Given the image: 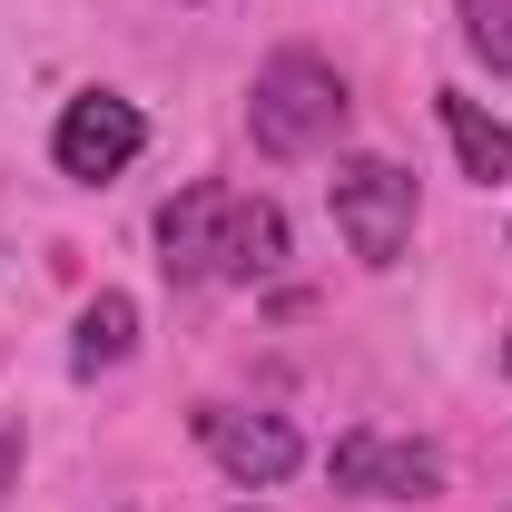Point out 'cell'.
I'll list each match as a JSON object with an SVG mask.
<instances>
[{"instance_id":"277c9868","label":"cell","mask_w":512,"mask_h":512,"mask_svg":"<svg viewBox=\"0 0 512 512\" xmlns=\"http://www.w3.org/2000/svg\"><path fill=\"white\" fill-rule=\"evenodd\" d=\"M207 463L227 473V483H247V493H276L296 463H306V434L286 424V414H247V404H197L188 414Z\"/></svg>"},{"instance_id":"ba28073f","label":"cell","mask_w":512,"mask_h":512,"mask_svg":"<svg viewBox=\"0 0 512 512\" xmlns=\"http://www.w3.org/2000/svg\"><path fill=\"white\" fill-rule=\"evenodd\" d=\"M434 109H444V138H453V158H463V178H483V188H503V178H512V128L493 119L483 99H463V89H444Z\"/></svg>"},{"instance_id":"52a82bcc","label":"cell","mask_w":512,"mask_h":512,"mask_svg":"<svg viewBox=\"0 0 512 512\" xmlns=\"http://www.w3.org/2000/svg\"><path fill=\"white\" fill-rule=\"evenodd\" d=\"M276 266H286V207L276 197H237L227 207V237H217V276L227 286H256Z\"/></svg>"},{"instance_id":"7a4b0ae2","label":"cell","mask_w":512,"mask_h":512,"mask_svg":"<svg viewBox=\"0 0 512 512\" xmlns=\"http://www.w3.org/2000/svg\"><path fill=\"white\" fill-rule=\"evenodd\" d=\"M325 207H335L355 266H375V276L404 266V247H414V178H404L394 158H345V168L325 178Z\"/></svg>"},{"instance_id":"8fae6325","label":"cell","mask_w":512,"mask_h":512,"mask_svg":"<svg viewBox=\"0 0 512 512\" xmlns=\"http://www.w3.org/2000/svg\"><path fill=\"white\" fill-rule=\"evenodd\" d=\"M20 483V424H0V493Z\"/></svg>"},{"instance_id":"9c48e42d","label":"cell","mask_w":512,"mask_h":512,"mask_svg":"<svg viewBox=\"0 0 512 512\" xmlns=\"http://www.w3.org/2000/svg\"><path fill=\"white\" fill-rule=\"evenodd\" d=\"M128 345H138V296L99 286V296L79 306V335H69V365H79V375H109V365H128Z\"/></svg>"},{"instance_id":"6da1fadb","label":"cell","mask_w":512,"mask_h":512,"mask_svg":"<svg viewBox=\"0 0 512 512\" xmlns=\"http://www.w3.org/2000/svg\"><path fill=\"white\" fill-rule=\"evenodd\" d=\"M345 119H355V99H345L335 60H316V50H276V60L256 69L247 128H256L266 158H316V148L345 138Z\"/></svg>"},{"instance_id":"5b68a950","label":"cell","mask_w":512,"mask_h":512,"mask_svg":"<svg viewBox=\"0 0 512 512\" xmlns=\"http://www.w3.org/2000/svg\"><path fill=\"white\" fill-rule=\"evenodd\" d=\"M335 493H365V503H434L444 493V453L404 444V434H345L325 453Z\"/></svg>"},{"instance_id":"7c38bea8","label":"cell","mask_w":512,"mask_h":512,"mask_svg":"<svg viewBox=\"0 0 512 512\" xmlns=\"http://www.w3.org/2000/svg\"><path fill=\"white\" fill-rule=\"evenodd\" d=\"M503 375H512V325H503Z\"/></svg>"},{"instance_id":"3957f363","label":"cell","mask_w":512,"mask_h":512,"mask_svg":"<svg viewBox=\"0 0 512 512\" xmlns=\"http://www.w3.org/2000/svg\"><path fill=\"white\" fill-rule=\"evenodd\" d=\"M138 148H148V119H138V99H119V89H79L60 109V128H50V158H60V178H79V188L128 178Z\"/></svg>"},{"instance_id":"8992f818","label":"cell","mask_w":512,"mask_h":512,"mask_svg":"<svg viewBox=\"0 0 512 512\" xmlns=\"http://www.w3.org/2000/svg\"><path fill=\"white\" fill-rule=\"evenodd\" d=\"M227 207H237V188L227 178H197V188H178L168 207H158V266L168 276H217V237H227Z\"/></svg>"},{"instance_id":"30bf717a","label":"cell","mask_w":512,"mask_h":512,"mask_svg":"<svg viewBox=\"0 0 512 512\" xmlns=\"http://www.w3.org/2000/svg\"><path fill=\"white\" fill-rule=\"evenodd\" d=\"M463 40H473V60L503 79L512 69V20H503V0H463Z\"/></svg>"}]
</instances>
